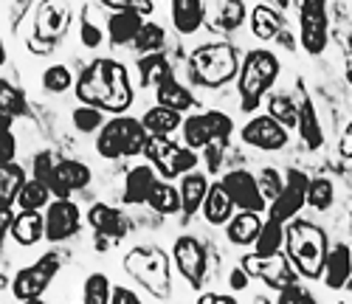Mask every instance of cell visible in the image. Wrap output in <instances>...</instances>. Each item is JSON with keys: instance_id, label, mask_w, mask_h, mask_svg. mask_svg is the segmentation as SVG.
Wrapping results in <instances>:
<instances>
[{"instance_id": "cell-11", "label": "cell", "mask_w": 352, "mask_h": 304, "mask_svg": "<svg viewBox=\"0 0 352 304\" xmlns=\"http://www.w3.org/2000/svg\"><path fill=\"white\" fill-rule=\"evenodd\" d=\"M60 268H63V254L60 251H48L37 262L17 270L14 279H12L14 298L17 301H40L43 293L48 290V285L54 282V276L60 273Z\"/></svg>"}, {"instance_id": "cell-41", "label": "cell", "mask_w": 352, "mask_h": 304, "mask_svg": "<svg viewBox=\"0 0 352 304\" xmlns=\"http://www.w3.org/2000/svg\"><path fill=\"white\" fill-rule=\"evenodd\" d=\"M74 82H76V76L71 74L68 65H48L43 71V79H40L43 90L45 94H54V96H63L68 90H74Z\"/></svg>"}, {"instance_id": "cell-36", "label": "cell", "mask_w": 352, "mask_h": 304, "mask_svg": "<svg viewBox=\"0 0 352 304\" xmlns=\"http://www.w3.org/2000/svg\"><path fill=\"white\" fill-rule=\"evenodd\" d=\"M25 180L28 177L20 164H0V206H14Z\"/></svg>"}, {"instance_id": "cell-59", "label": "cell", "mask_w": 352, "mask_h": 304, "mask_svg": "<svg viewBox=\"0 0 352 304\" xmlns=\"http://www.w3.org/2000/svg\"><path fill=\"white\" fill-rule=\"evenodd\" d=\"M344 290H349V293H352V276L346 279V287H344Z\"/></svg>"}, {"instance_id": "cell-29", "label": "cell", "mask_w": 352, "mask_h": 304, "mask_svg": "<svg viewBox=\"0 0 352 304\" xmlns=\"http://www.w3.org/2000/svg\"><path fill=\"white\" fill-rule=\"evenodd\" d=\"M248 23H251V34L262 43H271L276 40L282 32H285V17L279 9L268 6V3H256L248 14Z\"/></svg>"}, {"instance_id": "cell-51", "label": "cell", "mask_w": 352, "mask_h": 304, "mask_svg": "<svg viewBox=\"0 0 352 304\" xmlns=\"http://www.w3.org/2000/svg\"><path fill=\"white\" fill-rule=\"evenodd\" d=\"M141 301H144V298H141L135 290L122 287V285H116L113 293H110V304H141Z\"/></svg>"}, {"instance_id": "cell-40", "label": "cell", "mask_w": 352, "mask_h": 304, "mask_svg": "<svg viewBox=\"0 0 352 304\" xmlns=\"http://www.w3.org/2000/svg\"><path fill=\"white\" fill-rule=\"evenodd\" d=\"M336 203V184L330 177H310L307 184V206L313 211H330Z\"/></svg>"}, {"instance_id": "cell-5", "label": "cell", "mask_w": 352, "mask_h": 304, "mask_svg": "<svg viewBox=\"0 0 352 304\" xmlns=\"http://www.w3.org/2000/svg\"><path fill=\"white\" fill-rule=\"evenodd\" d=\"M124 270L127 276L135 279L150 296L155 298H169L172 296V268H169V254L158 246H135L124 254Z\"/></svg>"}, {"instance_id": "cell-3", "label": "cell", "mask_w": 352, "mask_h": 304, "mask_svg": "<svg viewBox=\"0 0 352 304\" xmlns=\"http://www.w3.org/2000/svg\"><path fill=\"white\" fill-rule=\"evenodd\" d=\"M282 74L279 56L268 48H251L240 59V71H237V96H240V110L243 113H256L262 107L276 79Z\"/></svg>"}, {"instance_id": "cell-16", "label": "cell", "mask_w": 352, "mask_h": 304, "mask_svg": "<svg viewBox=\"0 0 352 304\" xmlns=\"http://www.w3.org/2000/svg\"><path fill=\"white\" fill-rule=\"evenodd\" d=\"M240 138L243 144L254 146V149H262V152H279L287 146L290 141V130L282 127L279 121L268 113H251V118L243 124L240 130Z\"/></svg>"}, {"instance_id": "cell-15", "label": "cell", "mask_w": 352, "mask_h": 304, "mask_svg": "<svg viewBox=\"0 0 352 304\" xmlns=\"http://www.w3.org/2000/svg\"><path fill=\"white\" fill-rule=\"evenodd\" d=\"M307 184H310L307 172H302L296 166L285 169V189L268 203V217H274L285 226L293 217H299V211L307 206Z\"/></svg>"}, {"instance_id": "cell-18", "label": "cell", "mask_w": 352, "mask_h": 304, "mask_svg": "<svg viewBox=\"0 0 352 304\" xmlns=\"http://www.w3.org/2000/svg\"><path fill=\"white\" fill-rule=\"evenodd\" d=\"M220 184L226 186L228 197L234 200L237 208H248V211H268V200L259 189L256 175H251L248 169H231L220 177Z\"/></svg>"}, {"instance_id": "cell-37", "label": "cell", "mask_w": 352, "mask_h": 304, "mask_svg": "<svg viewBox=\"0 0 352 304\" xmlns=\"http://www.w3.org/2000/svg\"><path fill=\"white\" fill-rule=\"evenodd\" d=\"M254 251L262 254V257H271V254L285 251V223H279L274 217H265L262 231H259V237L254 242Z\"/></svg>"}, {"instance_id": "cell-32", "label": "cell", "mask_w": 352, "mask_h": 304, "mask_svg": "<svg viewBox=\"0 0 352 304\" xmlns=\"http://www.w3.org/2000/svg\"><path fill=\"white\" fill-rule=\"evenodd\" d=\"M155 102L164 105V107H172V110H181V113H186V110H192V107L197 105V99H195L192 90H189L184 82H178L175 76L164 79V82L155 87Z\"/></svg>"}, {"instance_id": "cell-10", "label": "cell", "mask_w": 352, "mask_h": 304, "mask_svg": "<svg viewBox=\"0 0 352 304\" xmlns=\"http://www.w3.org/2000/svg\"><path fill=\"white\" fill-rule=\"evenodd\" d=\"M299 45L310 56H321L330 45V0L299 3Z\"/></svg>"}, {"instance_id": "cell-48", "label": "cell", "mask_w": 352, "mask_h": 304, "mask_svg": "<svg viewBox=\"0 0 352 304\" xmlns=\"http://www.w3.org/2000/svg\"><path fill=\"white\" fill-rule=\"evenodd\" d=\"M99 6L110 9V12H122V9H133V12H141L144 17H150L155 12V3L153 0H96Z\"/></svg>"}, {"instance_id": "cell-4", "label": "cell", "mask_w": 352, "mask_h": 304, "mask_svg": "<svg viewBox=\"0 0 352 304\" xmlns=\"http://www.w3.org/2000/svg\"><path fill=\"white\" fill-rule=\"evenodd\" d=\"M240 54L231 43H203L189 56V82L197 87H226L237 79Z\"/></svg>"}, {"instance_id": "cell-27", "label": "cell", "mask_w": 352, "mask_h": 304, "mask_svg": "<svg viewBox=\"0 0 352 304\" xmlns=\"http://www.w3.org/2000/svg\"><path fill=\"white\" fill-rule=\"evenodd\" d=\"M296 133L305 144L307 152H316L324 146V127H321V121H318V113H316V105L313 99L305 94L299 99V121H296Z\"/></svg>"}, {"instance_id": "cell-35", "label": "cell", "mask_w": 352, "mask_h": 304, "mask_svg": "<svg viewBox=\"0 0 352 304\" xmlns=\"http://www.w3.org/2000/svg\"><path fill=\"white\" fill-rule=\"evenodd\" d=\"M248 20V6H245V0H223V6L217 9L214 20H212V28L214 32H240L243 23Z\"/></svg>"}, {"instance_id": "cell-44", "label": "cell", "mask_w": 352, "mask_h": 304, "mask_svg": "<svg viewBox=\"0 0 352 304\" xmlns=\"http://www.w3.org/2000/svg\"><path fill=\"white\" fill-rule=\"evenodd\" d=\"M110 293H113V285L104 273H91L82 285V301L85 304H110Z\"/></svg>"}, {"instance_id": "cell-58", "label": "cell", "mask_w": 352, "mask_h": 304, "mask_svg": "<svg viewBox=\"0 0 352 304\" xmlns=\"http://www.w3.org/2000/svg\"><path fill=\"white\" fill-rule=\"evenodd\" d=\"M6 65V45H3V37H0V68Z\"/></svg>"}, {"instance_id": "cell-56", "label": "cell", "mask_w": 352, "mask_h": 304, "mask_svg": "<svg viewBox=\"0 0 352 304\" xmlns=\"http://www.w3.org/2000/svg\"><path fill=\"white\" fill-rule=\"evenodd\" d=\"M344 76L346 85L352 87V45H344Z\"/></svg>"}, {"instance_id": "cell-22", "label": "cell", "mask_w": 352, "mask_h": 304, "mask_svg": "<svg viewBox=\"0 0 352 304\" xmlns=\"http://www.w3.org/2000/svg\"><path fill=\"white\" fill-rule=\"evenodd\" d=\"M262 211H248V208H237L231 215V220L226 223V239L237 248H248L256 242L259 231H262Z\"/></svg>"}, {"instance_id": "cell-20", "label": "cell", "mask_w": 352, "mask_h": 304, "mask_svg": "<svg viewBox=\"0 0 352 304\" xmlns=\"http://www.w3.org/2000/svg\"><path fill=\"white\" fill-rule=\"evenodd\" d=\"M169 17L181 37H192L206 23V0H169Z\"/></svg>"}, {"instance_id": "cell-34", "label": "cell", "mask_w": 352, "mask_h": 304, "mask_svg": "<svg viewBox=\"0 0 352 304\" xmlns=\"http://www.w3.org/2000/svg\"><path fill=\"white\" fill-rule=\"evenodd\" d=\"M265 99H268V116H274L282 127L296 130V121H299V102L293 99L290 94H285V90H271Z\"/></svg>"}, {"instance_id": "cell-12", "label": "cell", "mask_w": 352, "mask_h": 304, "mask_svg": "<svg viewBox=\"0 0 352 304\" xmlns=\"http://www.w3.org/2000/svg\"><path fill=\"white\" fill-rule=\"evenodd\" d=\"M184 144L192 149H206L209 144H228L234 133V121L220 113V110H206V113H192L181 124Z\"/></svg>"}, {"instance_id": "cell-6", "label": "cell", "mask_w": 352, "mask_h": 304, "mask_svg": "<svg viewBox=\"0 0 352 304\" xmlns=\"http://www.w3.org/2000/svg\"><path fill=\"white\" fill-rule=\"evenodd\" d=\"M146 141H150V133L141 124V118L119 113L116 118H107L104 127L96 133V152L104 161L135 158V155H144Z\"/></svg>"}, {"instance_id": "cell-30", "label": "cell", "mask_w": 352, "mask_h": 304, "mask_svg": "<svg viewBox=\"0 0 352 304\" xmlns=\"http://www.w3.org/2000/svg\"><path fill=\"white\" fill-rule=\"evenodd\" d=\"M141 124L146 127L150 135H175L184 124V113L172 110V107H164V105H155V107H150L141 116Z\"/></svg>"}, {"instance_id": "cell-43", "label": "cell", "mask_w": 352, "mask_h": 304, "mask_svg": "<svg viewBox=\"0 0 352 304\" xmlns=\"http://www.w3.org/2000/svg\"><path fill=\"white\" fill-rule=\"evenodd\" d=\"M0 110L9 113V116H14V118H20V116L28 113V102H25V96H23V90L14 87V85H12L9 79H3V76H0Z\"/></svg>"}, {"instance_id": "cell-13", "label": "cell", "mask_w": 352, "mask_h": 304, "mask_svg": "<svg viewBox=\"0 0 352 304\" xmlns=\"http://www.w3.org/2000/svg\"><path fill=\"white\" fill-rule=\"evenodd\" d=\"M172 262H175V268H178V273L192 290L203 287L206 273H209V254H206V246H203L195 234H181L178 239H175Z\"/></svg>"}, {"instance_id": "cell-46", "label": "cell", "mask_w": 352, "mask_h": 304, "mask_svg": "<svg viewBox=\"0 0 352 304\" xmlns=\"http://www.w3.org/2000/svg\"><path fill=\"white\" fill-rule=\"evenodd\" d=\"M79 40H82L85 48H91V51L102 48V43H104V32L91 20L87 12H82V20H79Z\"/></svg>"}, {"instance_id": "cell-2", "label": "cell", "mask_w": 352, "mask_h": 304, "mask_svg": "<svg viewBox=\"0 0 352 304\" xmlns=\"http://www.w3.org/2000/svg\"><path fill=\"white\" fill-rule=\"evenodd\" d=\"M327 251H330V239H327V231L318 223L305 220V217H293L285 226V254L290 257L293 268L299 270L302 279H307V282L321 279Z\"/></svg>"}, {"instance_id": "cell-33", "label": "cell", "mask_w": 352, "mask_h": 304, "mask_svg": "<svg viewBox=\"0 0 352 304\" xmlns=\"http://www.w3.org/2000/svg\"><path fill=\"white\" fill-rule=\"evenodd\" d=\"M146 206L158 211L161 217H175V215H181V192L178 186H172V180L158 177L150 197H146Z\"/></svg>"}, {"instance_id": "cell-54", "label": "cell", "mask_w": 352, "mask_h": 304, "mask_svg": "<svg viewBox=\"0 0 352 304\" xmlns=\"http://www.w3.org/2000/svg\"><path fill=\"white\" fill-rule=\"evenodd\" d=\"M223 146L226 144H209L206 146V166H209V172L212 175H217V169H220V164H223Z\"/></svg>"}, {"instance_id": "cell-50", "label": "cell", "mask_w": 352, "mask_h": 304, "mask_svg": "<svg viewBox=\"0 0 352 304\" xmlns=\"http://www.w3.org/2000/svg\"><path fill=\"white\" fill-rule=\"evenodd\" d=\"M12 220H14V208L12 206H0V254H3L6 237H12Z\"/></svg>"}, {"instance_id": "cell-8", "label": "cell", "mask_w": 352, "mask_h": 304, "mask_svg": "<svg viewBox=\"0 0 352 304\" xmlns=\"http://www.w3.org/2000/svg\"><path fill=\"white\" fill-rule=\"evenodd\" d=\"M144 158L166 180H178L181 175L197 169L200 164L197 149L178 144V141H169V135H150V141L144 146Z\"/></svg>"}, {"instance_id": "cell-19", "label": "cell", "mask_w": 352, "mask_h": 304, "mask_svg": "<svg viewBox=\"0 0 352 304\" xmlns=\"http://www.w3.org/2000/svg\"><path fill=\"white\" fill-rule=\"evenodd\" d=\"M85 220H87V226H91L96 234H102V237H110L113 242L124 239V237L133 231V220L124 215L122 208L107 206V203H94L91 208H87Z\"/></svg>"}, {"instance_id": "cell-7", "label": "cell", "mask_w": 352, "mask_h": 304, "mask_svg": "<svg viewBox=\"0 0 352 304\" xmlns=\"http://www.w3.org/2000/svg\"><path fill=\"white\" fill-rule=\"evenodd\" d=\"M34 177L45 180L54 197H71L74 192H82L91 186L94 172L87 164L74 158H60L54 149H43L34 155Z\"/></svg>"}, {"instance_id": "cell-38", "label": "cell", "mask_w": 352, "mask_h": 304, "mask_svg": "<svg viewBox=\"0 0 352 304\" xmlns=\"http://www.w3.org/2000/svg\"><path fill=\"white\" fill-rule=\"evenodd\" d=\"M51 200H54V195H51V189H48L45 180H40V177H28L25 184H23V189H20V195H17V208H34V211H43Z\"/></svg>"}, {"instance_id": "cell-52", "label": "cell", "mask_w": 352, "mask_h": 304, "mask_svg": "<svg viewBox=\"0 0 352 304\" xmlns=\"http://www.w3.org/2000/svg\"><path fill=\"white\" fill-rule=\"evenodd\" d=\"M228 285H231V290H234V293H237V290L243 293V290H245V287L251 285V276H248V270H245L243 265H237V268L231 270V276H228Z\"/></svg>"}, {"instance_id": "cell-49", "label": "cell", "mask_w": 352, "mask_h": 304, "mask_svg": "<svg viewBox=\"0 0 352 304\" xmlns=\"http://www.w3.org/2000/svg\"><path fill=\"white\" fill-rule=\"evenodd\" d=\"M17 155V138L12 130L0 133V164H12Z\"/></svg>"}, {"instance_id": "cell-53", "label": "cell", "mask_w": 352, "mask_h": 304, "mask_svg": "<svg viewBox=\"0 0 352 304\" xmlns=\"http://www.w3.org/2000/svg\"><path fill=\"white\" fill-rule=\"evenodd\" d=\"M338 155H341V161H352V118L338 138Z\"/></svg>"}, {"instance_id": "cell-25", "label": "cell", "mask_w": 352, "mask_h": 304, "mask_svg": "<svg viewBox=\"0 0 352 304\" xmlns=\"http://www.w3.org/2000/svg\"><path fill=\"white\" fill-rule=\"evenodd\" d=\"M12 239L23 248H32L45 239V215L34 208H17L12 220Z\"/></svg>"}, {"instance_id": "cell-28", "label": "cell", "mask_w": 352, "mask_h": 304, "mask_svg": "<svg viewBox=\"0 0 352 304\" xmlns=\"http://www.w3.org/2000/svg\"><path fill=\"white\" fill-rule=\"evenodd\" d=\"M234 211H237V206H234V200L228 197L226 186L220 184V180H214V184L209 186L206 200H203V208H200L203 220H206L209 226H214V228H220V226H226L231 220Z\"/></svg>"}, {"instance_id": "cell-42", "label": "cell", "mask_w": 352, "mask_h": 304, "mask_svg": "<svg viewBox=\"0 0 352 304\" xmlns=\"http://www.w3.org/2000/svg\"><path fill=\"white\" fill-rule=\"evenodd\" d=\"M71 121H74L76 133H82V135H96V133L104 127V110H99V107H94V105H82V102H79V107L74 110Z\"/></svg>"}, {"instance_id": "cell-17", "label": "cell", "mask_w": 352, "mask_h": 304, "mask_svg": "<svg viewBox=\"0 0 352 304\" xmlns=\"http://www.w3.org/2000/svg\"><path fill=\"white\" fill-rule=\"evenodd\" d=\"M82 228V208L71 197H54L45 206V239L60 246L76 237Z\"/></svg>"}, {"instance_id": "cell-39", "label": "cell", "mask_w": 352, "mask_h": 304, "mask_svg": "<svg viewBox=\"0 0 352 304\" xmlns=\"http://www.w3.org/2000/svg\"><path fill=\"white\" fill-rule=\"evenodd\" d=\"M166 45V32L164 25L153 23V20H144V25L138 28V34L133 40V51L141 56V54H153V51H164Z\"/></svg>"}, {"instance_id": "cell-55", "label": "cell", "mask_w": 352, "mask_h": 304, "mask_svg": "<svg viewBox=\"0 0 352 304\" xmlns=\"http://www.w3.org/2000/svg\"><path fill=\"white\" fill-rule=\"evenodd\" d=\"M197 304H237V298L231 293H203L197 298Z\"/></svg>"}, {"instance_id": "cell-26", "label": "cell", "mask_w": 352, "mask_h": 304, "mask_svg": "<svg viewBox=\"0 0 352 304\" xmlns=\"http://www.w3.org/2000/svg\"><path fill=\"white\" fill-rule=\"evenodd\" d=\"M349 276H352V246L336 242V246L327 251V262H324L321 279H324L327 290H344Z\"/></svg>"}, {"instance_id": "cell-57", "label": "cell", "mask_w": 352, "mask_h": 304, "mask_svg": "<svg viewBox=\"0 0 352 304\" xmlns=\"http://www.w3.org/2000/svg\"><path fill=\"white\" fill-rule=\"evenodd\" d=\"M12 124H14V116H9V113H3V110H0V133L12 130Z\"/></svg>"}, {"instance_id": "cell-9", "label": "cell", "mask_w": 352, "mask_h": 304, "mask_svg": "<svg viewBox=\"0 0 352 304\" xmlns=\"http://www.w3.org/2000/svg\"><path fill=\"white\" fill-rule=\"evenodd\" d=\"M71 20L74 14L63 0H43L34 9V54H51L54 45L68 34Z\"/></svg>"}, {"instance_id": "cell-21", "label": "cell", "mask_w": 352, "mask_h": 304, "mask_svg": "<svg viewBox=\"0 0 352 304\" xmlns=\"http://www.w3.org/2000/svg\"><path fill=\"white\" fill-rule=\"evenodd\" d=\"M209 177L206 172H200V169H192L186 175L178 177V192H181V215L189 220L195 215H200V208H203V200H206L209 195Z\"/></svg>"}, {"instance_id": "cell-14", "label": "cell", "mask_w": 352, "mask_h": 304, "mask_svg": "<svg viewBox=\"0 0 352 304\" xmlns=\"http://www.w3.org/2000/svg\"><path fill=\"white\" fill-rule=\"evenodd\" d=\"M240 265L248 270V276L251 279H259V282H265L271 290H282L285 285L290 282H299V270L293 268L290 257L287 254H271V257H262V254H243Z\"/></svg>"}, {"instance_id": "cell-45", "label": "cell", "mask_w": 352, "mask_h": 304, "mask_svg": "<svg viewBox=\"0 0 352 304\" xmlns=\"http://www.w3.org/2000/svg\"><path fill=\"white\" fill-rule=\"evenodd\" d=\"M256 180H259V189H262V195H265L268 203L285 189V175L276 166H265V169L256 175Z\"/></svg>"}, {"instance_id": "cell-47", "label": "cell", "mask_w": 352, "mask_h": 304, "mask_svg": "<svg viewBox=\"0 0 352 304\" xmlns=\"http://www.w3.org/2000/svg\"><path fill=\"white\" fill-rule=\"evenodd\" d=\"M279 304H316V296L302 285V282H290L282 290H276Z\"/></svg>"}, {"instance_id": "cell-24", "label": "cell", "mask_w": 352, "mask_h": 304, "mask_svg": "<svg viewBox=\"0 0 352 304\" xmlns=\"http://www.w3.org/2000/svg\"><path fill=\"white\" fill-rule=\"evenodd\" d=\"M161 175L155 172V166L146 161V164H138L127 172L124 177V192H122V200L127 206H146V197H150L153 186H155V180Z\"/></svg>"}, {"instance_id": "cell-1", "label": "cell", "mask_w": 352, "mask_h": 304, "mask_svg": "<svg viewBox=\"0 0 352 304\" xmlns=\"http://www.w3.org/2000/svg\"><path fill=\"white\" fill-rule=\"evenodd\" d=\"M74 94L82 105H94L110 116L127 113L135 102L127 65H122L119 59H107V56L94 59L91 65L82 68V74H76Z\"/></svg>"}, {"instance_id": "cell-23", "label": "cell", "mask_w": 352, "mask_h": 304, "mask_svg": "<svg viewBox=\"0 0 352 304\" xmlns=\"http://www.w3.org/2000/svg\"><path fill=\"white\" fill-rule=\"evenodd\" d=\"M144 14L141 12H133V9H122V12H110L107 17V25H104V34H107V43L113 48H122V45H133L138 28L144 25Z\"/></svg>"}, {"instance_id": "cell-31", "label": "cell", "mask_w": 352, "mask_h": 304, "mask_svg": "<svg viewBox=\"0 0 352 304\" xmlns=\"http://www.w3.org/2000/svg\"><path fill=\"white\" fill-rule=\"evenodd\" d=\"M135 68H138V76H141V87H158L164 79L175 76L172 63L166 59L164 51L141 54V56H138V63H135Z\"/></svg>"}]
</instances>
